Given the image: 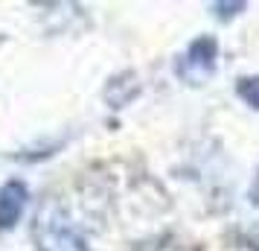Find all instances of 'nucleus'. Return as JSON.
I'll return each mask as SVG.
<instances>
[{
  "instance_id": "f03ea898",
  "label": "nucleus",
  "mask_w": 259,
  "mask_h": 251,
  "mask_svg": "<svg viewBox=\"0 0 259 251\" xmlns=\"http://www.w3.org/2000/svg\"><path fill=\"white\" fill-rule=\"evenodd\" d=\"M212 67H215V41L212 38H198L187 50V56H184L178 70H181L184 79H189L192 85H198L212 73Z\"/></svg>"
},
{
  "instance_id": "20e7f679",
  "label": "nucleus",
  "mask_w": 259,
  "mask_h": 251,
  "mask_svg": "<svg viewBox=\"0 0 259 251\" xmlns=\"http://www.w3.org/2000/svg\"><path fill=\"white\" fill-rule=\"evenodd\" d=\"M239 94H242V99H245L247 105L259 108V76L256 79H242L239 82Z\"/></svg>"
},
{
  "instance_id": "7ed1b4c3",
  "label": "nucleus",
  "mask_w": 259,
  "mask_h": 251,
  "mask_svg": "<svg viewBox=\"0 0 259 251\" xmlns=\"http://www.w3.org/2000/svg\"><path fill=\"white\" fill-rule=\"evenodd\" d=\"M26 202V187L21 181H6L0 187V228H12L21 219Z\"/></svg>"
},
{
  "instance_id": "f257e3e1",
  "label": "nucleus",
  "mask_w": 259,
  "mask_h": 251,
  "mask_svg": "<svg viewBox=\"0 0 259 251\" xmlns=\"http://www.w3.org/2000/svg\"><path fill=\"white\" fill-rule=\"evenodd\" d=\"M35 239L41 251H88V245L73 231L70 219L61 213L59 204H47V207L38 210Z\"/></svg>"
}]
</instances>
